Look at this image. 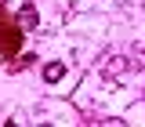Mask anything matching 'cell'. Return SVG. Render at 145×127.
<instances>
[{
  "instance_id": "6da1fadb",
  "label": "cell",
  "mask_w": 145,
  "mask_h": 127,
  "mask_svg": "<svg viewBox=\"0 0 145 127\" xmlns=\"http://www.w3.org/2000/svg\"><path fill=\"white\" fill-rule=\"evenodd\" d=\"M22 40H25V29L15 26V22L7 18V11L0 7V62L15 58V54L22 51Z\"/></svg>"
},
{
  "instance_id": "7a4b0ae2",
  "label": "cell",
  "mask_w": 145,
  "mask_h": 127,
  "mask_svg": "<svg viewBox=\"0 0 145 127\" xmlns=\"http://www.w3.org/2000/svg\"><path fill=\"white\" fill-rule=\"evenodd\" d=\"M123 73H138V65H127V58H109L105 76H123Z\"/></svg>"
},
{
  "instance_id": "277c9868",
  "label": "cell",
  "mask_w": 145,
  "mask_h": 127,
  "mask_svg": "<svg viewBox=\"0 0 145 127\" xmlns=\"http://www.w3.org/2000/svg\"><path fill=\"white\" fill-rule=\"evenodd\" d=\"M62 76H65V65H62V62H51V65H44V80H47V84L62 80Z\"/></svg>"
},
{
  "instance_id": "3957f363",
  "label": "cell",
  "mask_w": 145,
  "mask_h": 127,
  "mask_svg": "<svg viewBox=\"0 0 145 127\" xmlns=\"http://www.w3.org/2000/svg\"><path fill=\"white\" fill-rule=\"evenodd\" d=\"M18 26H22V29H33L36 26V7L33 4H25V7L18 11Z\"/></svg>"
}]
</instances>
